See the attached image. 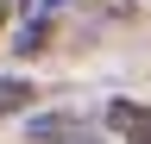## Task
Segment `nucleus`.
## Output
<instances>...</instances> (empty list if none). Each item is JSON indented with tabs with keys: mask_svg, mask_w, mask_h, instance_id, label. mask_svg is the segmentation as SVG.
I'll return each instance as SVG.
<instances>
[{
	"mask_svg": "<svg viewBox=\"0 0 151 144\" xmlns=\"http://www.w3.org/2000/svg\"><path fill=\"white\" fill-rule=\"evenodd\" d=\"M101 125H107L120 144H151V100H126V94L107 100V106H101Z\"/></svg>",
	"mask_w": 151,
	"mask_h": 144,
	"instance_id": "nucleus-1",
	"label": "nucleus"
},
{
	"mask_svg": "<svg viewBox=\"0 0 151 144\" xmlns=\"http://www.w3.org/2000/svg\"><path fill=\"white\" fill-rule=\"evenodd\" d=\"M25 138H32V144H57V138H76V144H82V138H88V119H82V113H50V119H32Z\"/></svg>",
	"mask_w": 151,
	"mask_h": 144,
	"instance_id": "nucleus-2",
	"label": "nucleus"
},
{
	"mask_svg": "<svg viewBox=\"0 0 151 144\" xmlns=\"http://www.w3.org/2000/svg\"><path fill=\"white\" fill-rule=\"evenodd\" d=\"M32 94H38V88H32L25 75H0V119H6V113H25Z\"/></svg>",
	"mask_w": 151,
	"mask_h": 144,
	"instance_id": "nucleus-3",
	"label": "nucleus"
},
{
	"mask_svg": "<svg viewBox=\"0 0 151 144\" xmlns=\"http://www.w3.org/2000/svg\"><path fill=\"white\" fill-rule=\"evenodd\" d=\"M57 6H69V0H44V13H57Z\"/></svg>",
	"mask_w": 151,
	"mask_h": 144,
	"instance_id": "nucleus-4",
	"label": "nucleus"
},
{
	"mask_svg": "<svg viewBox=\"0 0 151 144\" xmlns=\"http://www.w3.org/2000/svg\"><path fill=\"white\" fill-rule=\"evenodd\" d=\"M0 31H6V0H0Z\"/></svg>",
	"mask_w": 151,
	"mask_h": 144,
	"instance_id": "nucleus-5",
	"label": "nucleus"
}]
</instances>
